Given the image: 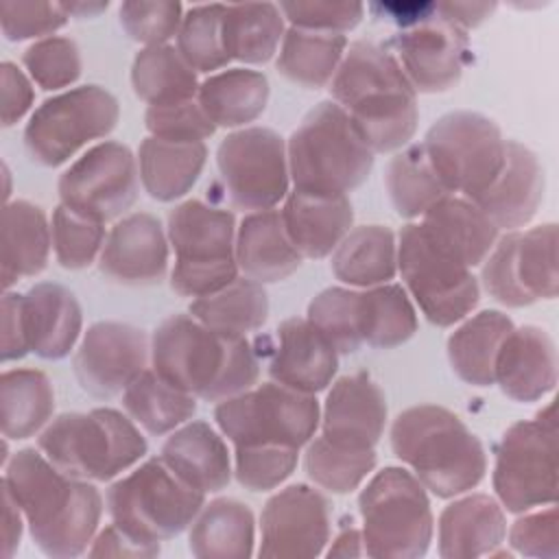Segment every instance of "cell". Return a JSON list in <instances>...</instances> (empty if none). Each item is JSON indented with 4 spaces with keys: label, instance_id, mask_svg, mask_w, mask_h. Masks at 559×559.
<instances>
[{
    "label": "cell",
    "instance_id": "obj_1",
    "mask_svg": "<svg viewBox=\"0 0 559 559\" xmlns=\"http://www.w3.org/2000/svg\"><path fill=\"white\" fill-rule=\"evenodd\" d=\"M2 487L20 504L44 555L70 559L87 552L105 507L94 483L63 474L39 448H24L4 463Z\"/></svg>",
    "mask_w": 559,
    "mask_h": 559
},
{
    "label": "cell",
    "instance_id": "obj_2",
    "mask_svg": "<svg viewBox=\"0 0 559 559\" xmlns=\"http://www.w3.org/2000/svg\"><path fill=\"white\" fill-rule=\"evenodd\" d=\"M330 94L373 155L404 148L415 135L417 92L397 59L371 41L347 46Z\"/></svg>",
    "mask_w": 559,
    "mask_h": 559
},
{
    "label": "cell",
    "instance_id": "obj_3",
    "mask_svg": "<svg viewBox=\"0 0 559 559\" xmlns=\"http://www.w3.org/2000/svg\"><path fill=\"white\" fill-rule=\"evenodd\" d=\"M151 367L177 389L216 404L255 386L260 376L247 338L223 336L192 314H170L155 328Z\"/></svg>",
    "mask_w": 559,
    "mask_h": 559
},
{
    "label": "cell",
    "instance_id": "obj_4",
    "mask_svg": "<svg viewBox=\"0 0 559 559\" xmlns=\"http://www.w3.org/2000/svg\"><path fill=\"white\" fill-rule=\"evenodd\" d=\"M391 448L417 480L439 498L467 493L487 472L480 439L456 413L437 404L402 411L391 426Z\"/></svg>",
    "mask_w": 559,
    "mask_h": 559
},
{
    "label": "cell",
    "instance_id": "obj_5",
    "mask_svg": "<svg viewBox=\"0 0 559 559\" xmlns=\"http://www.w3.org/2000/svg\"><path fill=\"white\" fill-rule=\"evenodd\" d=\"M286 157L293 190L308 194L347 197L373 168V151L334 100L304 116L286 142Z\"/></svg>",
    "mask_w": 559,
    "mask_h": 559
},
{
    "label": "cell",
    "instance_id": "obj_6",
    "mask_svg": "<svg viewBox=\"0 0 559 559\" xmlns=\"http://www.w3.org/2000/svg\"><path fill=\"white\" fill-rule=\"evenodd\" d=\"M37 448L63 474L90 483L118 478L148 450L138 424L116 408L61 413L37 435Z\"/></svg>",
    "mask_w": 559,
    "mask_h": 559
},
{
    "label": "cell",
    "instance_id": "obj_7",
    "mask_svg": "<svg viewBox=\"0 0 559 559\" xmlns=\"http://www.w3.org/2000/svg\"><path fill=\"white\" fill-rule=\"evenodd\" d=\"M166 236L175 251L170 288L177 295L199 299L238 277L236 218L229 210L188 199L170 210Z\"/></svg>",
    "mask_w": 559,
    "mask_h": 559
},
{
    "label": "cell",
    "instance_id": "obj_8",
    "mask_svg": "<svg viewBox=\"0 0 559 559\" xmlns=\"http://www.w3.org/2000/svg\"><path fill=\"white\" fill-rule=\"evenodd\" d=\"M365 555L415 559L428 552L435 518L428 489L404 467H384L358 496Z\"/></svg>",
    "mask_w": 559,
    "mask_h": 559
},
{
    "label": "cell",
    "instance_id": "obj_9",
    "mask_svg": "<svg viewBox=\"0 0 559 559\" xmlns=\"http://www.w3.org/2000/svg\"><path fill=\"white\" fill-rule=\"evenodd\" d=\"M105 504L111 522L124 533L159 544L190 528L205 504V493L179 480L157 456L114 480Z\"/></svg>",
    "mask_w": 559,
    "mask_h": 559
},
{
    "label": "cell",
    "instance_id": "obj_10",
    "mask_svg": "<svg viewBox=\"0 0 559 559\" xmlns=\"http://www.w3.org/2000/svg\"><path fill=\"white\" fill-rule=\"evenodd\" d=\"M214 419L223 437L234 445L301 450L319 428L321 406L310 393L264 382L218 402Z\"/></svg>",
    "mask_w": 559,
    "mask_h": 559
},
{
    "label": "cell",
    "instance_id": "obj_11",
    "mask_svg": "<svg viewBox=\"0 0 559 559\" xmlns=\"http://www.w3.org/2000/svg\"><path fill=\"white\" fill-rule=\"evenodd\" d=\"M397 271L408 297L439 328L463 321L478 304L480 284L472 269L443 251L421 223L402 227L397 236Z\"/></svg>",
    "mask_w": 559,
    "mask_h": 559
},
{
    "label": "cell",
    "instance_id": "obj_12",
    "mask_svg": "<svg viewBox=\"0 0 559 559\" xmlns=\"http://www.w3.org/2000/svg\"><path fill=\"white\" fill-rule=\"evenodd\" d=\"M432 168L452 194L478 199L500 175L507 140L500 127L478 111L441 116L421 142Z\"/></svg>",
    "mask_w": 559,
    "mask_h": 559
},
{
    "label": "cell",
    "instance_id": "obj_13",
    "mask_svg": "<svg viewBox=\"0 0 559 559\" xmlns=\"http://www.w3.org/2000/svg\"><path fill=\"white\" fill-rule=\"evenodd\" d=\"M493 491L509 513H524L557 500V421L548 404L535 419L507 428L496 450Z\"/></svg>",
    "mask_w": 559,
    "mask_h": 559
},
{
    "label": "cell",
    "instance_id": "obj_14",
    "mask_svg": "<svg viewBox=\"0 0 559 559\" xmlns=\"http://www.w3.org/2000/svg\"><path fill=\"white\" fill-rule=\"evenodd\" d=\"M120 118L118 100L100 85H81L44 100L28 118L24 146L33 162L55 168L79 148L114 131Z\"/></svg>",
    "mask_w": 559,
    "mask_h": 559
},
{
    "label": "cell",
    "instance_id": "obj_15",
    "mask_svg": "<svg viewBox=\"0 0 559 559\" xmlns=\"http://www.w3.org/2000/svg\"><path fill=\"white\" fill-rule=\"evenodd\" d=\"M216 166L225 192L238 210H273L288 194L286 142L269 127L231 131L216 148Z\"/></svg>",
    "mask_w": 559,
    "mask_h": 559
},
{
    "label": "cell",
    "instance_id": "obj_16",
    "mask_svg": "<svg viewBox=\"0 0 559 559\" xmlns=\"http://www.w3.org/2000/svg\"><path fill=\"white\" fill-rule=\"evenodd\" d=\"M57 190L70 210L100 223L116 221L138 199V157L127 144L105 140L61 173Z\"/></svg>",
    "mask_w": 559,
    "mask_h": 559
},
{
    "label": "cell",
    "instance_id": "obj_17",
    "mask_svg": "<svg viewBox=\"0 0 559 559\" xmlns=\"http://www.w3.org/2000/svg\"><path fill=\"white\" fill-rule=\"evenodd\" d=\"M151 338L144 330L120 323L98 321L90 325L72 358L74 376L81 389L94 397L109 400L148 369Z\"/></svg>",
    "mask_w": 559,
    "mask_h": 559
},
{
    "label": "cell",
    "instance_id": "obj_18",
    "mask_svg": "<svg viewBox=\"0 0 559 559\" xmlns=\"http://www.w3.org/2000/svg\"><path fill=\"white\" fill-rule=\"evenodd\" d=\"M328 498L304 483L273 493L260 515L258 557H319L330 544Z\"/></svg>",
    "mask_w": 559,
    "mask_h": 559
},
{
    "label": "cell",
    "instance_id": "obj_19",
    "mask_svg": "<svg viewBox=\"0 0 559 559\" xmlns=\"http://www.w3.org/2000/svg\"><path fill=\"white\" fill-rule=\"evenodd\" d=\"M395 50L397 63L415 92H448L463 74L467 35L448 20L432 15L404 28L395 37Z\"/></svg>",
    "mask_w": 559,
    "mask_h": 559
},
{
    "label": "cell",
    "instance_id": "obj_20",
    "mask_svg": "<svg viewBox=\"0 0 559 559\" xmlns=\"http://www.w3.org/2000/svg\"><path fill=\"white\" fill-rule=\"evenodd\" d=\"M98 269L105 277L127 286H151L168 271V236L148 212H133L107 231Z\"/></svg>",
    "mask_w": 559,
    "mask_h": 559
},
{
    "label": "cell",
    "instance_id": "obj_21",
    "mask_svg": "<svg viewBox=\"0 0 559 559\" xmlns=\"http://www.w3.org/2000/svg\"><path fill=\"white\" fill-rule=\"evenodd\" d=\"M321 437L354 448L373 450L386 426V400L376 380L367 373L338 378L321 408Z\"/></svg>",
    "mask_w": 559,
    "mask_h": 559
},
{
    "label": "cell",
    "instance_id": "obj_22",
    "mask_svg": "<svg viewBox=\"0 0 559 559\" xmlns=\"http://www.w3.org/2000/svg\"><path fill=\"white\" fill-rule=\"evenodd\" d=\"M493 384L513 402H537L557 384V349L552 336L539 325H522L504 336Z\"/></svg>",
    "mask_w": 559,
    "mask_h": 559
},
{
    "label": "cell",
    "instance_id": "obj_23",
    "mask_svg": "<svg viewBox=\"0 0 559 559\" xmlns=\"http://www.w3.org/2000/svg\"><path fill=\"white\" fill-rule=\"evenodd\" d=\"M275 338L269 365L273 382L310 395L332 384L338 369V352L308 319L293 317L282 321Z\"/></svg>",
    "mask_w": 559,
    "mask_h": 559
},
{
    "label": "cell",
    "instance_id": "obj_24",
    "mask_svg": "<svg viewBox=\"0 0 559 559\" xmlns=\"http://www.w3.org/2000/svg\"><path fill=\"white\" fill-rule=\"evenodd\" d=\"M544 168L539 157L518 140H507L500 175L474 203L498 229L518 231L537 214L544 199Z\"/></svg>",
    "mask_w": 559,
    "mask_h": 559
},
{
    "label": "cell",
    "instance_id": "obj_25",
    "mask_svg": "<svg viewBox=\"0 0 559 559\" xmlns=\"http://www.w3.org/2000/svg\"><path fill=\"white\" fill-rule=\"evenodd\" d=\"M159 459L179 480L205 496L225 489L234 474L223 432L201 419H190L173 430Z\"/></svg>",
    "mask_w": 559,
    "mask_h": 559
},
{
    "label": "cell",
    "instance_id": "obj_26",
    "mask_svg": "<svg viewBox=\"0 0 559 559\" xmlns=\"http://www.w3.org/2000/svg\"><path fill=\"white\" fill-rule=\"evenodd\" d=\"M507 537V515L496 496L467 493L450 502L437 522L443 559L493 555Z\"/></svg>",
    "mask_w": 559,
    "mask_h": 559
},
{
    "label": "cell",
    "instance_id": "obj_27",
    "mask_svg": "<svg viewBox=\"0 0 559 559\" xmlns=\"http://www.w3.org/2000/svg\"><path fill=\"white\" fill-rule=\"evenodd\" d=\"M28 347L46 360L66 358L81 341L83 312L74 293L55 282H39L22 295Z\"/></svg>",
    "mask_w": 559,
    "mask_h": 559
},
{
    "label": "cell",
    "instance_id": "obj_28",
    "mask_svg": "<svg viewBox=\"0 0 559 559\" xmlns=\"http://www.w3.org/2000/svg\"><path fill=\"white\" fill-rule=\"evenodd\" d=\"M284 229L301 258L330 255L354 223L349 197H325L293 190L280 210Z\"/></svg>",
    "mask_w": 559,
    "mask_h": 559
},
{
    "label": "cell",
    "instance_id": "obj_29",
    "mask_svg": "<svg viewBox=\"0 0 559 559\" xmlns=\"http://www.w3.org/2000/svg\"><path fill=\"white\" fill-rule=\"evenodd\" d=\"M238 271L260 284L290 277L301 266V255L293 247L280 210L249 212L236 227L234 247Z\"/></svg>",
    "mask_w": 559,
    "mask_h": 559
},
{
    "label": "cell",
    "instance_id": "obj_30",
    "mask_svg": "<svg viewBox=\"0 0 559 559\" xmlns=\"http://www.w3.org/2000/svg\"><path fill=\"white\" fill-rule=\"evenodd\" d=\"M426 234L465 266H480L500 238V229L469 199L448 194L432 205L421 218Z\"/></svg>",
    "mask_w": 559,
    "mask_h": 559
},
{
    "label": "cell",
    "instance_id": "obj_31",
    "mask_svg": "<svg viewBox=\"0 0 559 559\" xmlns=\"http://www.w3.org/2000/svg\"><path fill=\"white\" fill-rule=\"evenodd\" d=\"M52 229L46 212L26 201H9L2 210V286L39 275L50 258Z\"/></svg>",
    "mask_w": 559,
    "mask_h": 559
},
{
    "label": "cell",
    "instance_id": "obj_32",
    "mask_svg": "<svg viewBox=\"0 0 559 559\" xmlns=\"http://www.w3.org/2000/svg\"><path fill=\"white\" fill-rule=\"evenodd\" d=\"M140 183L155 201L168 203L186 197L197 183L205 159V142H170L144 138L138 148Z\"/></svg>",
    "mask_w": 559,
    "mask_h": 559
},
{
    "label": "cell",
    "instance_id": "obj_33",
    "mask_svg": "<svg viewBox=\"0 0 559 559\" xmlns=\"http://www.w3.org/2000/svg\"><path fill=\"white\" fill-rule=\"evenodd\" d=\"M253 546V513L236 498L205 502L190 524L188 548L199 559H247L255 552Z\"/></svg>",
    "mask_w": 559,
    "mask_h": 559
},
{
    "label": "cell",
    "instance_id": "obj_34",
    "mask_svg": "<svg viewBox=\"0 0 559 559\" xmlns=\"http://www.w3.org/2000/svg\"><path fill=\"white\" fill-rule=\"evenodd\" d=\"M511 330L513 321L500 310L465 317L445 343L452 371L472 386H491L498 349Z\"/></svg>",
    "mask_w": 559,
    "mask_h": 559
},
{
    "label": "cell",
    "instance_id": "obj_35",
    "mask_svg": "<svg viewBox=\"0 0 559 559\" xmlns=\"http://www.w3.org/2000/svg\"><path fill=\"white\" fill-rule=\"evenodd\" d=\"M332 273L349 288L386 284L397 273V238L384 225H360L332 251Z\"/></svg>",
    "mask_w": 559,
    "mask_h": 559
},
{
    "label": "cell",
    "instance_id": "obj_36",
    "mask_svg": "<svg viewBox=\"0 0 559 559\" xmlns=\"http://www.w3.org/2000/svg\"><path fill=\"white\" fill-rule=\"evenodd\" d=\"M197 100L216 127L245 129L266 109L269 81L249 68L221 70L201 81Z\"/></svg>",
    "mask_w": 559,
    "mask_h": 559
},
{
    "label": "cell",
    "instance_id": "obj_37",
    "mask_svg": "<svg viewBox=\"0 0 559 559\" xmlns=\"http://www.w3.org/2000/svg\"><path fill=\"white\" fill-rule=\"evenodd\" d=\"M55 391L39 369H7L0 378V419L4 439L39 435L52 419Z\"/></svg>",
    "mask_w": 559,
    "mask_h": 559
},
{
    "label": "cell",
    "instance_id": "obj_38",
    "mask_svg": "<svg viewBox=\"0 0 559 559\" xmlns=\"http://www.w3.org/2000/svg\"><path fill=\"white\" fill-rule=\"evenodd\" d=\"M284 22L280 4L273 2L225 4L223 39L229 61L258 66L273 59L286 33Z\"/></svg>",
    "mask_w": 559,
    "mask_h": 559
},
{
    "label": "cell",
    "instance_id": "obj_39",
    "mask_svg": "<svg viewBox=\"0 0 559 559\" xmlns=\"http://www.w3.org/2000/svg\"><path fill=\"white\" fill-rule=\"evenodd\" d=\"M190 314L223 336L247 338L249 332L262 328L266 321L269 297L264 284L238 275L225 288L192 299Z\"/></svg>",
    "mask_w": 559,
    "mask_h": 559
},
{
    "label": "cell",
    "instance_id": "obj_40",
    "mask_svg": "<svg viewBox=\"0 0 559 559\" xmlns=\"http://www.w3.org/2000/svg\"><path fill=\"white\" fill-rule=\"evenodd\" d=\"M197 72L179 55L177 46H146L131 66V87L148 107L192 100L199 94Z\"/></svg>",
    "mask_w": 559,
    "mask_h": 559
},
{
    "label": "cell",
    "instance_id": "obj_41",
    "mask_svg": "<svg viewBox=\"0 0 559 559\" xmlns=\"http://www.w3.org/2000/svg\"><path fill=\"white\" fill-rule=\"evenodd\" d=\"M122 408L148 435H170L197 413V397L164 380L153 367L142 371L122 393Z\"/></svg>",
    "mask_w": 559,
    "mask_h": 559
},
{
    "label": "cell",
    "instance_id": "obj_42",
    "mask_svg": "<svg viewBox=\"0 0 559 559\" xmlns=\"http://www.w3.org/2000/svg\"><path fill=\"white\" fill-rule=\"evenodd\" d=\"M345 50V35L290 26L280 44L277 70L301 87L319 90L330 85Z\"/></svg>",
    "mask_w": 559,
    "mask_h": 559
},
{
    "label": "cell",
    "instance_id": "obj_43",
    "mask_svg": "<svg viewBox=\"0 0 559 559\" xmlns=\"http://www.w3.org/2000/svg\"><path fill=\"white\" fill-rule=\"evenodd\" d=\"M389 199L402 218H421L432 205L452 194L439 179L421 144H406L395 153L384 175Z\"/></svg>",
    "mask_w": 559,
    "mask_h": 559
},
{
    "label": "cell",
    "instance_id": "obj_44",
    "mask_svg": "<svg viewBox=\"0 0 559 559\" xmlns=\"http://www.w3.org/2000/svg\"><path fill=\"white\" fill-rule=\"evenodd\" d=\"M358 325L362 343L371 347L391 349L406 343L417 332V312L406 288L391 282L362 288Z\"/></svg>",
    "mask_w": 559,
    "mask_h": 559
},
{
    "label": "cell",
    "instance_id": "obj_45",
    "mask_svg": "<svg viewBox=\"0 0 559 559\" xmlns=\"http://www.w3.org/2000/svg\"><path fill=\"white\" fill-rule=\"evenodd\" d=\"M376 467L373 450L343 448L325 437H312L306 443L304 469L306 476L330 493H349L358 489Z\"/></svg>",
    "mask_w": 559,
    "mask_h": 559
},
{
    "label": "cell",
    "instance_id": "obj_46",
    "mask_svg": "<svg viewBox=\"0 0 559 559\" xmlns=\"http://www.w3.org/2000/svg\"><path fill=\"white\" fill-rule=\"evenodd\" d=\"M515 275L533 301L555 299L559 290L557 271V225L544 223L515 234Z\"/></svg>",
    "mask_w": 559,
    "mask_h": 559
},
{
    "label": "cell",
    "instance_id": "obj_47",
    "mask_svg": "<svg viewBox=\"0 0 559 559\" xmlns=\"http://www.w3.org/2000/svg\"><path fill=\"white\" fill-rule=\"evenodd\" d=\"M225 4H194L183 11L177 33V50L199 74H214L229 63L223 39Z\"/></svg>",
    "mask_w": 559,
    "mask_h": 559
},
{
    "label": "cell",
    "instance_id": "obj_48",
    "mask_svg": "<svg viewBox=\"0 0 559 559\" xmlns=\"http://www.w3.org/2000/svg\"><path fill=\"white\" fill-rule=\"evenodd\" d=\"M52 251L63 269L79 271L98 262L107 231L105 223L83 216L59 203L50 218Z\"/></svg>",
    "mask_w": 559,
    "mask_h": 559
},
{
    "label": "cell",
    "instance_id": "obj_49",
    "mask_svg": "<svg viewBox=\"0 0 559 559\" xmlns=\"http://www.w3.org/2000/svg\"><path fill=\"white\" fill-rule=\"evenodd\" d=\"M358 297L360 290L332 286L321 290L308 304L306 319L334 345L338 354H354L362 345Z\"/></svg>",
    "mask_w": 559,
    "mask_h": 559
},
{
    "label": "cell",
    "instance_id": "obj_50",
    "mask_svg": "<svg viewBox=\"0 0 559 559\" xmlns=\"http://www.w3.org/2000/svg\"><path fill=\"white\" fill-rule=\"evenodd\" d=\"M22 63L26 74L41 90H63L81 76V52L74 39L50 35L33 41L24 55Z\"/></svg>",
    "mask_w": 559,
    "mask_h": 559
},
{
    "label": "cell",
    "instance_id": "obj_51",
    "mask_svg": "<svg viewBox=\"0 0 559 559\" xmlns=\"http://www.w3.org/2000/svg\"><path fill=\"white\" fill-rule=\"evenodd\" d=\"M234 476L249 491L277 489L297 467L299 450L284 445H234Z\"/></svg>",
    "mask_w": 559,
    "mask_h": 559
},
{
    "label": "cell",
    "instance_id": "obj_52",
    "mask_svg": "<svg viewBox=\"0 0 559 559\" xmlns=\"http://www.w3.org/2000/svg\"><path fill=\"white\" fill-rule=\"evenodd\" d=\"M118 17L133 41L144 44V48L162 46L170 37H177L183 20V7L166 0H131L120 4Z\"/></svg>",
    "mask_w": 559,
    "mask_h": 559
},
{
    "label": "cell",
    "instance_id": "obj_53",
    "mask_svg": "<svg viewBox=\"0 0 559 559\" xmlns=\"http://www.w3.org/2000/svg\"><path fill=\"white\" fill-rule=\"evenodd\" d=\"M144 124L148 135L170 142H205L216 131V124L197 98L164 107H148Z\"/></svg>",
    "mask_w": 559,
    "mask_h": 559
},
{
    "label": "cell",
    "instance_id": "obj_54",
    "mask_svg": "<svg viewBox=\"0 0 559 559\" xmlns=\"http://www.w3.org/2000/svg\"><path fill=\"white\" fill-rule=\"evenodd\" d=\"M61 2H2L0 24L9 41L50 37L68 22Z\"/></svg>",
    "mask_w": 559,
    "mask_h": 559
},
{
    "label": "cell",
    "instance_id": "obj_55",
    "mask_svg": "<svg viewBox=\"0 0 559 559\" xmlns=\"http://www.w3.org/2000/svg\"><path fill=\"white\" fill-rule=\"evenodd\" d=\"M515 234L518 231H507L504 236H500L493 249L487 253V258L480 264V280L485 290L498 304L509 308L531 306V299L522 290L515 275V260H513Z\"/></svg>",
    "mask_w": 559,
    "mask_h": 559
},
{
    "label": "cell",
    "instance_id": "obj_56",
    "mask_svg": "<svg viewBox=\"0 0 559 559\" xmlns=\"http://www.w3.org/2000/svg\"><path fill=\"white\" fill-rule=\"evenodd\" d=\"M280 11L284 20L295 28L321 31V33H347L352 31L365 13L360 2H332V0H310V2H282Z\"/></svg>",
    "mask_w": 559,
    "mask_h": 559
},
{
    "label": "cell",
    "instance_id": "obj_57",
    "mask_svg": "<svg viewBox=\"0 0 559 559\" xmlns=\"http://www.w3.org/2000/svg\"><path fill=\"white\" fill-rule=\"evenodd\" d=\"M509 544L518 555L537 559H557L559 555V522L557 507L546 504L520 513L509 528Z\"/></svg>",
    "mask_w": 559,
    "mask_h": 559
},
{
    "label": "cell",
    "instance_id": "obj_58",
    "mask_svg": "<svg viewBox=\"0 0 559 559\" xmlns=\"http://www.w3.org/2000/svg\"><path fill=\"white\" fill-rule=\"evenodd\" d=\"M0 85H2V127H13L33 107V100H35L33 81L15 63L2 61Z\"/></svg>",
    "mask_w": 559,
    "mask_h": 559
},
{
    "label": "cell",
    "instance_id": "obj_59",
    "mask_svg": "<svg viewBox=\"0 0 559 559\" xmlns=\"http://www.w3.org/2000/svg\"><path fill=\"white\" fill-rule=\"evenodd\" d=\"M0 308H2L0 356H2V362H9V360H17L31 352L28 336H26L22 295L4 290Z\"/></svg>",
    "mask_w": 559,
    "mask_h": 559
},
{
    "label": "cell",
    "instance_id": "obj_60",
    "mask_svg": "<svg viewBox=\"0 0 559 559\" xmlns=\"http://www.w3.org/2000/svg\"><path fill=\"white\" fill-rule=\"evenodd\" d=\"M90 557H157L159 544H148L131 537L114 522L98 531L87 548Z\"/></svg>",
    "mask_w": 559,
    "mask_h": 559
},
{
    "label": "cell",
    "instance_id": "obj_61",
    "mask_svg": "<svg viewBox=\"0 0 559 559\" xmlns=\"http://www.w3.org/2000/svg\"><path fill=\"white\" fill-rule=\"evenodd\" d=\"M496 7H498L496 2H439V4H435L437 15L448 20L450 24L459 26L461 31L483 24L496 11Z\"/></svg>",
    "mask_w": 559,
    "mask_h": 559
},
{
    "label": "cell",
    "instance_id": "obj_62",
    "mask_svg": "<svg viewBox=\"0 0 559 559\" xmlns=\"http://www.w3.org/2000/svg\"><path fill=\"white\" fill-rule=\"evenodd\" d=\"M2 504H4L2 557L11 559L15 555V550L20 548V539H22V531L26 526V520H24V513H22L20 504L15 502V498L11 496V491L7 487H2Z\"/></svg>",
    "mask_w": 559,
    "mask_h": 559
},
{
    "label": "cell",
    "instance_id": "obj_63",
    "mask_svg": "<svg viewBox=\"0 0 559 559\" xmlns=\"http://www.w3.org/2000/svg\"><path fill=\"white\" fill-rule=\"evenodd\" d=\"M328 557H360L365 555V542L362 533L358 528H345L341 531L330 546L325 548Z\"/></svg>",
    "mask_w": 559,
    "mask_h": 559
},
{
    "label": "cell",
    "instance_id": "obj_64",
    "mask_svg": "<svg viewBox=\"0 0 559 559\" xmlns=\"http://www.w3.org/2000/svg\"><path fill=\"white\" fill-rule=\"evenodd\" d=\"M61 7L66 9L68 17H76V20H85V17H96L103 11H107V2H61Z\"/></svg>",
    "mask_w": 559,
    "mask_h": 559
}]
</instances>
